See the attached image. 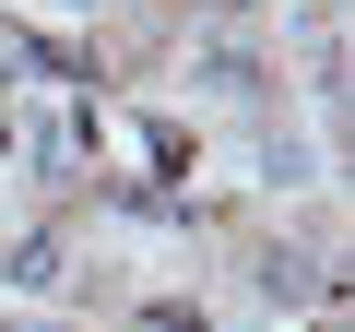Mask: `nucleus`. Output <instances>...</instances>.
I'll return each mask as SVG.
<instances>
[{"label": "nucleus", "mask_w": 355, "mask_h": 332, "mask_svg": "<svg viewBox=\"0 0 355 332\" xmlns=\"http://www.w3.org/2000/svg\"><path fill=\"white\" fill-rule=\"evenodd\" d=\"M24 332H48V320H24Z\"/></svg>", "instance_id": "f03ea898"}, {"label": "nucleus", "mask_w": 355, "mask_h": 332, "mask_svg": "<svg viewBox=\"0 0 355 332\" xmlns=\"http://www.w3.org/2000/svg\"><path fill=\"white\" fill-rule=\"evenodd\" d=\"M320 332H343V320H320Z\"/></svg>", "instance_id": "f257e3e1"}]
</instances>
